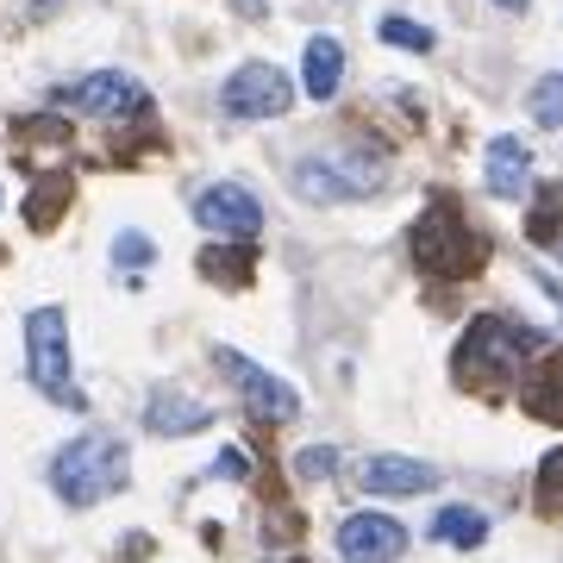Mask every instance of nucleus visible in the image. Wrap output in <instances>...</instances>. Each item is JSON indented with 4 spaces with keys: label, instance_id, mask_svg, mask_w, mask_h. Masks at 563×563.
Returning a JSON list of instances; mask_svg holds the SVG:
<instances>
[{
    "label": "nucleus",
    "instance_id": "nucleus-1",
    "mask_svg": "<svg viewBox=\"0 0 563 563\" xmlns=\"http://www.w3.org/2000/svg\"><path fill=\"white\" fill-rule=\"evenodd\" d=\"M544 344L551 339H544L539 325H526L507 307L476 313V320L463 325L457 351H451V383L463 395H476V401H501L507 388H514V376H520V363H532Z\"/></svg>",
    "mask_w": 563,
    "mask_h": 563
},
{
    "label": "nucleus",
    "instance_id": "nucleus-19",
    "mask_svg": "<svg viewBox=\"0 0 563 563\" xmlns=\"http://www.w3.org/2000/svg\"><path fill=\"white\" fill-rule=\"evenodd\" d=\"M558 232H563V181H551V188H539V201H532V213H526V239L558 244Z\"/></svg>",
    "mask_w": 563,
    "mask_h": 563
},
{
    "label": "nucleus",
    "instance_id": "nucleus-17",
    "mask_svg": "<svg viewBox=\"0 0 563 563\" xmlns=\"http://www.w3.org/2000/svg\"><path fill=\"white\" fill-rule=\"evenodd\" d=\"M432 539L451 544V551H476V544L488 539V514L483 507H470V501H451L432 514Z\"/></svg>",
    "mask_w": 563,
    "mask_h": 563
},
{
    "label": "nucleus",
    "instance_id": "nucleus-13",
    "mask_svg": "<svg viewBox=\"0 0 563 563\" xmlns=\"http://www.w3.org/2000/svg\"><path fill=\"white\" fill-rule=\"evenodd\" d=\"M520 407L532 413V420L563 426V351H551V344H544L539 357L526 363V376H520Z\"/></svg>",
    "mask_w": 563,
    "mask_h": 563
},
{
    "label": "nucleus",
    "instance_id": "nucleus-5",
    "mask_svg": "<svg viewBox=\"0 0 563 563\" xmlns=\"http://www.w3.org/2000/svg\"><path fill=\"white\" fill-rule=\"evenodd\" d=\"M383 157H295L288 163V188L307 207H339V201H369L383 195Z\"/></svg>",
    "mask_w": 563,
    "mask_h": 563
},
{
    "label": "nucleus",
    "instance_id": "nucleus-16",
    "mask_svg": "<svg viewBox=\"0 0 563 563\" xmlns=\"http://www.w3.org/2000/svg\"><path fill=\"white\" fill-rule=\"evenodd\" d=\"M195 269H201L213 288H251V276H257V251L239 239L225 244H201V257H195Z\"/></svg>",
    "mask_w": 563,
    "mask_h": 563
},
{
    "label": "nucleus",
    "instance_id": "nucleus-7",
    "mask_svg": "<svg viewBox=\"0 0 563 563\" xmlns=\"http://www.w3.org/2000/svg\"><path fill=\"white\" fill-rule=\"evenodd\" d=\"M213 369H220L225 383H232V395H239L257 420H295L301 413V388H288L282 376H269L263 363H251L244 351H232V344H213Z\"/></svg>",
    "mask_w": 563,
    "mask_h": 563
},
{
    "label": "nucleus",
    "instance_id": "nucleus-6",
    "mask_svg": "<svg viewBox=\"0 0 563 563\" xmlns=\"http://www.w3.org/2000/svg\"><path fill=\"white\" fill-rule=\"evenodd\" d=\"M51 101L69 107V113H88V120H144L151 113V88L139 76H125V69H95L81 81H63Z\"/></svg>",
    "mask_w": 563,
    "mask_h": 563
},
{
    "label": "nucleus",
    "instance_id": "nucleus-24",
    "mask_svg": "<svg viewBox=\"0 0 563 563\" xmlns=\"http://www.w3.org/2000/svg\"><path fill=\"white\" fill-rule=\"evenodd\" d=\"M295 476H301V483L339 476V451H332V444H307V451H295Z\"/></svg>",
    "mask_w": 563,
    "mask_h": 563
},
{
    "label": "nucleus",
    "instance_id": "nucleus-9",
    "mask_svg": "<svg viewBox=\"0 0 563 563\" xmlns=\"http://www.w3.org/2000/svg\"><path fill=\"white\" fill-rule=\"evenodd\" d=\"M195 220L207 232H220V239H239V244H257L263 232V201L244 188V181H213L195 195Z\"/></svg>",
    "mask_w": 563,
    "mask_h": 563
},
{
    "label": "nucleus",
    "instance_id": "nucleus-4",
    "mask_svg": "<svg viewBox=\"0 0 563 563\" xmlns=\"http://www.w3.org/2000/svg\"><path fill=\"white\" fill-rule=\"evenodd\" d=\"M25 376H32L44 401L88 413V395L69 376V320H63V307H32L25 313Z\"/></svg>",
    "mask_w": 563,
    "mask_h": 563
},
{
    "label": "nucleus",
    "instance_id": "nucleus-10",
    "mask_svg": "<svg viewBox=\"0 0 563 563\" xmlns=\"http://www.w3.org/2000/svg\"><path fill=\"white\" fill-rule=\"evenodd\" d=\"M407 526L395 514H344L339 520V558L344 563H401L407 558Z\"/></svg>",
    "mask_w": 563,
    "mask_h": 563
},
{
    "label": "nucleus",
    "instance_id": "nucleus-23",
    "mask_svg": "<svg viewBox=\"0 0 563 563\" xmlns=\"http://www.w3.org/2000/svg\"><path fill=\"white\" fill-rule=\"evenodd\" d=\"M113 263H120L125 276H144V269L157 263V239H151V232H120V239H113Z\"/></svg>",
    "mask_w": 563,
    "mask_h": 563
},
{
    "label": "nucleus",
    "instance_id": "nucleus-18",
    "mask_svg": "<svg viewBox=\"0 0 563 563\" xmlns=\"http://www.w3.org/2000/svg\"><path fill=\"white\" fill-rule=\"evenodd\" d=\"M76 201V176L69 169H57V176H38V188L25 195V225L32 232H51V225L63 220V207Z\"/></svg>",
    "mask_w": 563,
    "mask_h": 563
},
{
    "label": "nucleus",
    "instance_id": "nucleus-2",
    "mask_svg": "<svg viewBox=\"0 0 563 563\" xmlns=\"http://www.w3.org/2000/svg\"><path fill=\"white\" fill-rule=\"evenodd\" d=\"M407 257L420 263L426 276L470 282V276H483V269H488L495 239L470 220V207H463L457 195H432L426 213L413 220V232H407Z\"/></svg>",
    "mask_w": 563,
    "mask_h": 563
},
{
    "label": "nucleus",
    "instance_id": "nucleus-15",
    "mask_svg": "<svg viewBox=\"0 0 563 563\" xmlns=\"http://www.w3.org/2000/svg\"><path fill=\"white\" fill-rule=\"evenodd\" d=\"M339 81H344V44L339 38H307L301 51V95L307 101H332L339 95Z\"/></svg>",
    "mask_w": 563,
    "mask_h": 563
},
{
    "label": "nucleus",
    "instance_id": "nucleus-25",
    "mask_svg": "<svg viewBox=\"0 0 563 563\" xmlns=\"http://www.w3.org/2000/svg\"><path fill=\"white\" fill-rule=\"evenodd\" d=\"M213 476H225V483H251V463H244V451H220Z\"/></svg>",
    "mask_w": 563,
    "mask_h": 563
},
{
    "label": "nucleus",
    "instance_id": "nucleus-21",
    "mask_svg": "<svg viewBox=\"0 0 563 563\" xmlns=\"http://www.w3.org/2000/svg\"><path fill=\"white\" fill-rule=\"evenodd\" d=\"M376 38L383 44H401V51H439V32L432 25H420V20H401V13H388V20H376Z\"/></svg>",
    "mask_w": 563,
    "mask_h": 563
},
{
    "label": "nucleus",
    "instance_id": "nucleus-8",
    "mask_svg": "<svg viewBox=\"0 0 563 563\" xmlns=\"http://www.w3.org/2000/svg\"><path fill=\"white\" fill-rule=\"evenodd\" d=\"M220 107L232 113V120H282V113L295 107V81L282 76L276 63L251 57V63H239V69L225 76Z\"/></svg>",
    "mask_w": 563,
    "mask_h": 563
},
{
    "label": "nucleus",
    "instance_id": "nucleus-12",
    "mask_svg": "<svg viewBox=\"0 0 563 563\" xmlns=\"http://www.w3.org/2000/svg\"><path fill=\"white\" fill-rule=\"evenodd\" d=\"M144 426H151L157 439H188V432H207L213 413H207L195 395H181L176 383H151V395H144Z\"/></svg>",
    "mask_w": 563,
    "mask_h": 563
},
{
    "label": "nucleus",
    "instance_id": "nucleus-11",
    "mask_svg": "<svg viewBox=\"0 0 563 563\" xmlns=\"http://www.w3.org/2000/svg\"><path fill=\"white\" fill-rule=\"evenodd\" d=\"M357 483L369 488V495H432V488L444 483V470L426 463V457H363Z\"/></svg>",
    "mask_w": 563,
    "mask_h": 563
},
{
    "label": "nucleus",
    "instance_id": "nucleus-3",
    "mask_svg": "<svg viewBox=\"0 0 563 563\" xmlns=\"http://www.w3.org/2000/svg\"><path fill=\"white\" fill-rule=\"evenodd\" d=\"M44 476H51L63 507L88 514V507H101L107 495H120V488L132 483V451H125V439H113V432H81V439L51 451Z\"/></svg>",
    "mask_w": 563,
    "mask_h": 563
},
{
    "label": "nucleus",
    "instance_id": "nucleus-28",
    "mask_svg": "<svg viewBox=\"0 0 563 563\" xmlns=\"http://www.w3.org/2000/svg\"><path fill=\"white\" fill-rule=\"evenodd\" d=\"M282 563H307V558H282Z\"/></svg>",
    "mask_w": 563,
    "mask_h": 563
},
{
    "label": "nucleus",
    "instance_id": "nucleus-27",
    "mask_svg": "<svg viewBox=\"0 0 563 563\" xmlns=\"http://www.w3.org/2000/svg\"><path fill=\"white\" fill-rule=\"evenodd\" d=\"M495 7H501V13H526V7H532V0H495Z\"/></svg>",
    "mask_w": 563,
    "mask_h": 563
},
{
    "label": "nucleus",
    "instance_id": "nucleus-26",
    "mask_svg": "<svg viewBox=\"0 0 563 563\" xmlns=\"http://www.w3.org/2000/svg\"><path fill=\"white\" fill-rule=\"evenodd\" d=\"M232 7H239L244 20H269V0H232Z\"/></svg>",
    "mask_w": 563,
    "mask_h": 563
},
{
    "label": "nucleus",
    "instance_id": "nucleus-20",
    "mask_svg": "<svg viewBox=\"0 0 563 563\" xmlns=\"http://www.w3.org/2000/svg\"><path fill=\"white\" fill-rule=\"evenodd\" d=\"M526 113H532V125L558 132V125H563V69H551V76L532 81V95H526Z\"/></svg>",
    "mask_w": 563,
    "mask_h": 563
},
{
    "label": "nucleus",
    "instance_id": "nucleus-22",
    "mask_svg": "<svg viewBox=\"0 0 563 563\" xmlns=\"http://www.w3.org/2000/svg\"><path fill=\"white\" fill-rule=\"evenodd\" d=\"M532 501H539V514L563 520V451H551V457L539 463V483H532Z\"/></svg>",
    "mask_w": 563,
    "mask_h": 563
},
{
    "label": "nucleus",
    "instance_id": "nucleus-14",
    "mask_svg": "<svg viewBox=\"0 0 563 563\" xmlns=\"http://www.w3.org/2000/svg\"><path fill=\"white\" fill-rule=\"evenodd\" d=\"M483 181L488 195H501V201H520L526 188H532V151H526L520 139H495L488 144V163H483Z\"/></svg>",
    "mask_w": 563,
    "mask_h": 563
}]
</instances>
